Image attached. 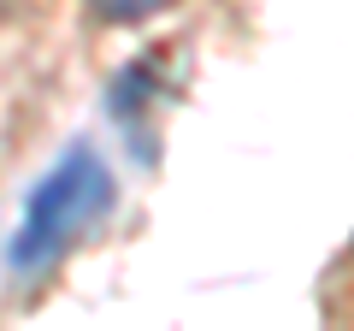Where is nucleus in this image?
<instances>
[{
	"label": "nucleus",
	"instance_id": "obj_1",
	"mask_svg": "<svg viewBox=\"0 0 354 331\" xmlns=\"http://www.w3.org/2000/svg\"><path fill=\"white\" fill-rule=\"evenodd\" d=\"M106 207H113V172H106V160L95 148H71L48 178L30 190L24 219H18L12 242H6V260H12L18 272L53 267Z\"/></svg>",
	"mask_w": 354,
	"mask_h": 331
},
{
	"label": "nucleus",
	"instance_id": "obj_2",
	"mask_svg": "<svg viewBox=\"0 0 354 331\" xmlns=\"http://www.w3.org/2000/svg\"><path fill=\"white\" fill-rule=\"evenodd\" d=\"M171 0H88V12L101 18V24H142V18L165 12Z\"/></svg>",
	"mask_w": 354,
	"mask_h": 331
}]
</instances>
